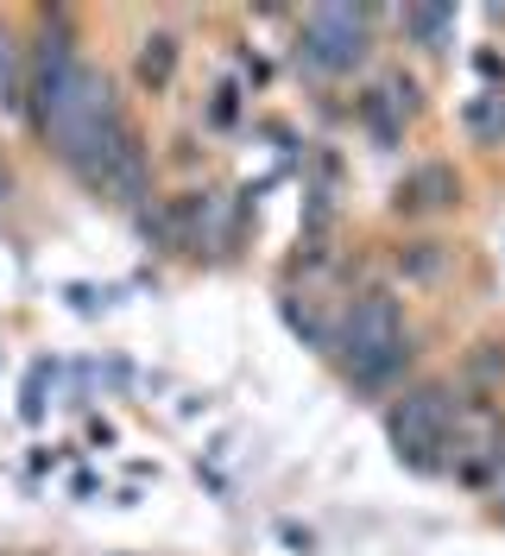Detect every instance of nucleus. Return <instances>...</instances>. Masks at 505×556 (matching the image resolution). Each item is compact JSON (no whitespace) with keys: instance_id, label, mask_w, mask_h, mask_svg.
<instances>
[{"instance_id":"obj_1","label":"nucleus","mask_w":505,"mask_h":556,"mask_svg":"<svg viewBox=\"0 0 505 556\" xmlns=\"http://www.w3.org/2000/svg\"><path fill=\"white\" fill-rule=\"evenodd\" d=\"M341 361H348V374L379 392V386H392L411 367V342H404V316L399 304L386 298V291H367V298H354V311L341 316Z\"/></svg>"},{"instance_id":"obj_2","label":"nucleus","mask_w":505,"mask_h":556,"mask_svg":"<svg viewBox=\"0 0 505 556\" xmlns=\"http://www.w3.org/2000/svg\"><path fill=\"white\" fill-rule=\"evenodd\" d=\"M455 424H462V399L449 386H417V392H404L399 405L386 412V430H392L399 455L411 468H424V475H437L442 462H455Z\"/></svg>"},{"instance_id":"obj_3","label":"nucleus","mask_w":505,"mask_h":556,"mask_svg":"<svg viewBox=\"0 0 505 556\" xmlns=\"http://www.w3.org/2000/svg\"><path fill=\"white\" fill-rule=\"evenodd\" d=\"M367 20L373 13H354V7H316L303 20V58L316 70H354L367 58Z\"/></svg>"},{"instance_id":"obj_4","label":"nucleus","mask_w":505,"mask_h":556,"mask_svg":"<svg viewBox=\"0 0 505 556\" xmlns=\"http://www.w3.org/2000/svg\"><path fill=\"white\" fill-rule=\"evenodd\" d=\"M171 70H177V45H171V38H146V51H139V83L165 89Z\"/></svg>"},{"instance_id":"obj_5","label":"nucleus","mask_w":505,"mask_h":556,"mask_svg":"<svg viewBox=\"0 0 505 556\" xmlns=\"http://www.w3.org/2000/svg\"><path fill=\"white\" fill-rule=\"evenodd\" d=\"M0 108H7V114H20V108H26V83H20V58H13L7 26H0Z\"/></svg>"},{"instance_id":"obj_6","label":"nucleus","mask_w":505,"mask_h":556,"mask_svg":"<svg viewBox=\"0 0 505 556\" xmlns=\"http://www.w3.org/2000/svg\"><path fill=\"white\" fill-rule=\"evenodd\" d=\"M404 197H411V208H442L449 197H455V177L430 165V172H417V177H411V190H404Z\"/></svg>"},{"instance_id":"obj_7","label":"nucleus","mask_w":505,"mask_h":556,"mask_svg":"<svg viewBox=\"0 0 505 556\" xmlns=\"http://www.w3.org/2000/svg\"><path fill=\"white\" fill-rule=\"evenodd\" d=\"M399 273L417 278V285H430V278L442 273V247H437V241H411V247L399 253Z\"/></svg>"},{"instance_id":"obj_8","label":"nucleus","mask_w":505,"mask_h":556,"mask_svg":"<svg viewBox=\"0 0 505 556\" xmlns=\"http://www.w3.org/2000/svg\"><path fill=\"white\" fill-rule=\"evenodd\" d=\"M404 20H411V33L424 38V45H430V51H437L442 38L455 33V13H449V7H411V13H404Z\"/></svg>"},{"instance_id":"obj_9","label":"nucleus","mask_w":505,"mask_h":556,"mask_svg":"<svg viewBox=\"0 0 505 556\" xmlns=\"http://www.w3.org/2000/svg\"><path fill=\"white\" fill-rule=\"evenodd\" d=\"M468 127L480 139H500L505 134V96H480V102H468Z\"/></svg>"}]
</instances>
